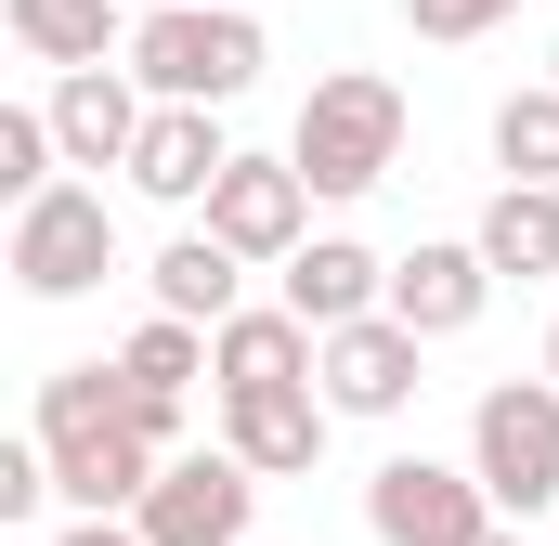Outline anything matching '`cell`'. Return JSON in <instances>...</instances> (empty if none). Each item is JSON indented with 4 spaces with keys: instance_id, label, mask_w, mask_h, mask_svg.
<instances>
[{
    "instance_id": "obj_7",
    "label": "cell",
    "mask_w": 559,
    "mask_h": 546,
    "mask_svg": "<svg viewBox=\"0 0 559 546\" xmlns=\"http://www.w3.org/2000/svg\"><path fill=\"white\" fill-rule=\"evenodd\" d=\"M508 508L481 495V468H455V455H391L378 482H365V534L378 546H468L495 534Z\"/></svg>"
},
{
    "instance_id": "obj_17",
    "label": "cell",
    "mask_w": 559,
    "mask_h": 546,
    "mask_svg": "<svg viewBox=\"0 0 559 546\" xmlns=\"http://www.w3.org/2000/svg\"><path fill=\"white\" fill-rule=\"evenodd\" d=\"M26 66H118L131 52V0H0Z\"/></svg>"
},
{
    "instance_id": "obj_25",
    "label": "cell",
    "mask_w": 559,
    "mask_h": 546,
    "mask_svg": "<svg viewBox=\"0 0 559 546\" xmlns=\"http://www.w3.org/2000/svg\"><path fill=\"white\" fill-rule=\"evenodd\" d=\"M547 378H559V312H547Z\"/></svg>"
},
{
    "instance_id": "obj_5",
    "label": "cell",
    "mask_w": 559,
    "mask_h": 546,
    "mask_svg": "<svg viewBox=\"0 0 559 546\" xmlns=\"http://www.w3.org/2000/svg\"><path fill=\"white\" fill-rule=\"evenodd\" d=\"M0 273H13L26 299H92V286L118 273V209H105V182H39V195L13 209Z\"/></svg>"
},
{
    "instance_id": "obj_16",
    "label": "cell",
    "mask_w": 559,
    "mask_h": 546,
    "mask_svg": "<svg viewBox=\"0 0 559 546\" xmlns=\"http://www.w3.org/2000/svg\"><path fill=\"white\" fill-rule=\"evenodd\" d=\"M274 299L299 325H352V312H391V261H378L365 235H312V248L274 273Z\"/></svg>"
},
{
    "instance_id": "obj_24",
    "label": "cell",
    "mask_w": 559,
    "mask_h": 546,
    "mask_svg": "<svg viewBox=\"0 0 559 546\" xmlns=\"http://www.w3.org/2000/svg\"><path fill=\"white\" fill-rule=\"evenodd\" d=\"M468 546H521V521H495V534H468Z\"/></svg>"
},
{
    "instance_id": "obj_20",
    "label": "cell",
    "mask_w": 559,
    "mask_h": 546,
    "mask_svg": "<svg viewBox=\"0 0 559 546\" xmlns=\"http://www.w3.org/2000/svg\"><path fill=\"white\" fill-rule=\"evenodd\" d=\"M495 169L508 182H559V79H534V92L495 105Z\"/></svg>"
},
{
    "instance_id": "obj_2",
    "label": "cell",
    "mask_w": 559,
    "mask_h": 546,
    "mask_svg": "<svg viewBox=\"0 0 559 546\" xmlns=\"http://www.w3.org/2000/svg\"><path fill=\"white\" fill-rule=\"evenodd\" d=\"M261 66H274L261 0H169V13H131V79L156 105H248Z\"/></svg>"
},
{
    "instance_id": "obj_28",
    "label": "cell",
    "mask_w": 559,
    "mask_h": 546,
    "mask_svg": "<svg viewBox=\"0 0 559 546\" xmlns=\"http://www.w3.org/2000/svg\"><path fill=\"white\" fill-rule=\"evenodd\" d=\"M248 546H261V534H248Z\"/></svg>"
},
{
    "instance_id": "obj_18",
    "label": "cell",
    "mask_w": 559,
    "mask_h": 546,
    "mask_svg": "<svg viewBox=\"0 0 559 546\" xmlns=\"http://www.w3.org/2000/svg\"><path fill=\"white\" fill-rule=\"evenodd\" d=\"M248 248H222V235H209V222H195V235H169V248H156V273H143V286H156V312H182V325H222V312H248Z\"/></svg>"
},
{
    "instance_id": "obj_6",
    "label": "cell",
    "mask_w": 559,
    "mask_h": 546,
    "mask_svg": "<svg viewBox=\"0 0 559 546\" xmlns=\"http://www.w3.org/2000/svg\"><path fill=\"white\" fill-rule=\"evenodd\" d=\"M131 521L156 546H248L261 534V468H248L235 442H195V455H169V468L143 482Z\"/></svg>"
},
{
    "instance_id": "obj_27",
    "label": "cell",
    "mask_w": 559,
    "mask_h": 546,
    "mask_svg": "<svg viewBox=\"0 0 559 546\" xmlns=\"http://www.w3.org/2000/svg\"><path fill=\"white\" fill-rule=\"evenodd\" d=\"M547 79H559V39H547Z\"/></svg>"
},
{
    "instance_id": "obj_10",
    "label": "cell",
    "mask_w": 559,
    "mask_h": 546,
    "mask_svg": "<svg viewBox=\"0 0 559 546\" xmlns=\"http://www.w3.org/2000/svg\"><path fill=\"white\" fill-rule=\"evenodd\" d=\"M325 429H338L325 378H286V391H222V442H235L261 482H312V468H325Z\"/></svg>"
},
{
    "instance_id": "obj_8",
    "label": "cell",
    "mask_w": 559,
    "mask_h": 546,
    "mask_svg": "<svg viewBox=\"0 0 559 546\" xmlns=\"http://www.w3.org/2000/svg\"><path fill=\"white\" fill-rule=\"evenodd\" d=\"M195 222H209L222 248H248L261 273H286L299 248H312V182H299V156H235Z\"/></svg>"
},
{
    "instance_id": "obj_12",
    "label": "cell",
    "mask_w": 559,
    "mask_h": 546,
    "mask_svg": "<svg viewBox=\"0 0 559 546\" xmlns=\"http://www.w3.org/2000/svg\"><path fill=\"white\" fill-rule=\"evenodd\" d=\"M495 286H508V273L481 261V235H429V248L391 261V312H404L417 339H468V325L495 312Z\"/></svg>"
},
{
    "instance_id": "obj_11",
    "label": "cell",
    "mask_w": 559,
    "mask_h": 546,
    "mask_svg": "<svg viewBox=\"0 0 559 546\" xmlns=\"http://www.w3.org/2000/svg\"><path fill=\"white\" fill-rule=\"evenodd\" d=\"M417 325H404V312H352V325H325V365H312V378H325V404L338 416H404L417 404Z\"/></svg>"
},
{
    "instance_id": "obj_19",
    "label": "cell",
    "mask_w": 559,
    "mask_h": 546,
    "mask_svg": "<svg viewBox=\"0 0 559 546\" xmlns=\"http://www.w3.org/2000/svg\"><path fill=\"white\" fill-rule=\"evenodd\" d=\"M495 273H559V182H495V209L468 222Z\"/></svg>"
},
{
    "instance_id": "obj_4",
    "label": "cell",
    "mask_w": 559,
    "mask_h": 546,
    "mask_svg": "<svg viewBox=\"0 0 559 546\" xmlns=\"http://www.w3.org/2000/svg\"><path fill=\"white\" fill-rule=\"evenodd\" d=\"M468 468L508 521H547L559 508V378H495L468 404Z\"/></svg>"
},
{
    "instance_id": "obj_15",
    "label": "cell",
    "mask_w": 559,
    "mask_h": 546,
    "mask_svg": "<svg viewBox=\"0 0 559 546\" xmlns=\"http://www.w3.org/2000/svg\"><path fill=\"white\" fill-rule=\"evenodd\" d=\"M118 365H131V404L143 429L182 455V404H195V378H209V325H182V312H143L131 339H118Z\"/></svg>"
},
{
    "instance_id": "obj_22",
    "label": "cell",
    "mask_w": 559,
    "mask_h": 546,
    "mask_svg": "<svg viewBox=\"0 0 559 546\" xmlns=\"http://www.w3.org/2000/svg\"><path fill=\"white\" fill-rule=\"evenodd\" d=\"M508 13H521V0H404V26H417V39H495Z\"/></svg>"
},
{
    "instance_id": "obj_3",
    "label": "cell",
    "mask_w": 559,
    "mask_h": 546,
    "mask_svg": "<svg viewBox=\"0 0 559 546\" xmlns=\"http://www.w3.org/2000/svg\"><path fill=\"white\" fill-rule=\"evenodd\" d=\"M299 182L325 195V209H352V195H378L391 169H404V92L378 79V66H338V79H312V105H299Z\"/></svg>"
},
{
    "instance_id": "obj_13",
    "label": "cell",
    "mask_w": 559,
    "mask_h": 546,
    "mask_svg": "<svg viewBox=\"0 0 559 546\" xmlns=\"http://www.w3.org/2000/svg\"><path fill=\"white\" fill-rule=\"evenodd\" d=\"M235 169V143H222V105H156L131 143V195L156 209H209V182Z\"/></svg>"
},
{
    "instance_id": "obj_23",
    "label": "cell",
    "mask_w": 559,
    "mask_h": 546,
    "mask_svg": "<svg viewBox=\"0 0 559 546\" xmlns=\"http://www.w3.org/2000/svg\"><path fill=\"white\" fill-rule=\"evenodd\" d=\"M52 546H156V534H143V521H118V508H79Z\"/></svg>"
},
{
    "instance_id": "obj_14",
    "label": "cell",
    "mask_w": 559,
    "mask_h": 546,
    "mask_svg": "<svg viewBox=\"0 0 559 546\" xmlns=\"http://www.w3.org/2000/svg\"><path fill=\"white\" fill-rule=\"evenodd\" d=\"M312 365H325V325H299V312H261V299H248V312H222V325H209V391H286V378H312Z\"/></svg>"
},
{
    "instance_id": "obj_21",
    "label": "cell",
    "mask_w": 559,
    "mask_h": 546,
    "mask_svg": "<svg viewBox=\"0 0 559 546\" xmlns=\"http://www.w3.org/2000/svg\"><path fill=\"white\" fill-rule=\"evenodd\" d=\"M39 182H66V143H52V105H0V195L26 209Z\"/></svg>"
},
{
    "instance_id": "obj_1",
    "label": "cell",
    "mask_w": 559,
    "mask_h": 546,
    "mask_svg": "<svg viewBox=\"0 0 559 546\" xmlns=\"http://www.w3.org/2000/svg\"><path fill=\"white\" fill-rule=\"evenodd\" d=\"M26 429L52 442V482H66V508H118V521H131V508H143V482L169 468V442H156V429H143V404H131V365H52Z\"/></svg>"
},
{
    "instance_id": "obj_9",
    "label": "cell",
    "mask_w": 559,
    "mask_h": 546,
    "mask_svg": "<svg viewBox=\"0 0 559 546\" xmlns=\"http://www.w3.org/2000/svg\"><path fill=\"white\" fill-rule=\"evenodd\" d=\"M52 143H66V169H131V143H143V118H156V92L131 79V52L118 66H52Z\"/></svg>"
},
{
    "instance_id": "obj_26",
    "label": "cell",
    "mask_w": 559,
    "mask_h": 546,
    "mask_svg": "<svg viewBox=\"0 0 559 546\" xmlns=\"http://www.w3.org/2000/svg\"><path fill=\"white\" fill-rule=\"evenodd\" d=\"M131 13H169V0H131Z\"/></svg>"
}]
</instances>
